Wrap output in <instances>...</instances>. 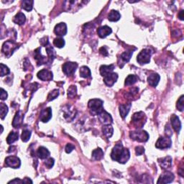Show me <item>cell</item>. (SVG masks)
Wrapping results in <instances>:
<instances>
[{
    "instance_id": "6da1fadb",
    "label": "cell",
    "mask_w": 184,
    "mask_h": 184,
    "mask_svg": "<svg viewBox=\"0 0 184 184\" xmlns=\"http://www.w3.org/2000/svg\"><path fill=\"white\" fill-rule=\"evenodd\" d=\"M130 151L123 147L121 143L117 144L112 149L111 157L113 161H117L120 163H125L130 159Z\"/></svg>"
},
{
    "instance_id": "7a4b0ae2",
    "label": "cell",
    "mask_w": 184,
    "mask_h": 184,
    "mask_svg": "<svg viewBox=\"0 0 184 184\" xmlns=\"http://www.w3.org/2000/svg\"><path fill=\"white\" fill-rule=\"evenodd\" d=\"M88 108L92 111V114H97L103 110V102L100 99H91L88 104Z\"/></svg>"
},
{
    "instance_id": "3957f363",
    "label": "cell",
    "mask_w": 184,
    "mask_h": 184,
    "mask_svg": "<svg viewBox=\"0 0 184 184\" xmlns=\"http://www.w3.org/2000/svg\"><path fill=\"white\" fill-rule=\"evenodd\" d=\"M130 136L133 140L142 142H146V141L148 140V138H149V135H148V133L146 131L144 130L133 131V132H130Z\"/></svg>"
},
{
    "instance_id": "277c9868",
    "label": "cell",
    "mask_w": 184,
    "mask_h": 184,
    "mask_svg": "<svg viewBox=\"0 0 184 184\" xmlns=\"http://www.w3.org/2000/svg\"><path fill=\"white\" fill-rule=\"evenodd\" d=\"M152 56V52L149 49H144L137 55V61L141 65L150 63V57Z\"/></svg>"
},
{
    "instance_id": "5b68a950",
    "label": "cell",
    "mask_w": 184,
    "mask_h": 184,
    "mask_svg": "<svg viewBox=\"0 0 184 184\" xmlns=\"http://www.w3.org/2000/svg\"><path fill=\"white\" fill-rule=\"evenodd\" d=\"M17 48V44L15 42L9 40V41L4 42L3 46H2V52L7 57H9Z\"/></svg>"
},
{
    "instance_id": "8992f818",
    "label": "cell",
    "mask_w": 184,
    "mask_h": 184,
    "mask_svg": "<svg viewBox=\"0 0 184 184\" xmlns=\"http://www.w3.org/2000/svg\"><path fill=\"white\" fill-rule=\"evenodd\" d=\"M78 64L73 62H67L63 65V71L67 76H71L76 72Z\"/></svg>"
},
{
    "instance_id": "52a82bcc",
    "label": "cell",
    "mask_w": 184,
    "mask_h": 184,
    "mask_svg": "<svg viewBox=\"0 0 184 184\" xmlns=\"http://www.w3.org/2000/svg\"><path fill=\"white\" fill-rule=\"evenodd\" d=\"M5 163L9 168H18L21 165V161L17 157L9 156L5 159Z\"/></svg>"
},
{
    "instance_id": "ba28073f",
    "label": "cell",
    "mask_w": 184,
    "mask_h": 184,
    "mask_svg": "<svg viewBox=\"0 0 184 184\" xmlns=\"http://www.w3.org/2000/svg\"><path fill=\"white\" fill-rule=\"evenodd\" d=\"M171 144L172 142L170 138L161 137L157 140L156 144H155V147L158 149H166V148L171 147Z\"/></svg>"
},
{
    "instance_id": "9c48e42d",
    "label": "cell",
    "mask_w": 184,
    "mask_h": 184,
    "mask_svg": "<svg viewBox=\"0 0 184 184\" xmlns=\"http://www.w3.org/2000/svg\"><path fill=\"white\" fill-rule=\"evenodd\" d=\"M144 118H145V114L142 112H139L134 114L132 117V120L136 125L142 127V126L145 123Z\"/></svg>"
},
{
    "instance_id": "30bf717a",
    "label": "cell",
    "mask_w": 184,
    "mask_h": 184,
    "mask_svg": "<svg viewBox=\"0 0 184 184\" xmlns=\"http://www.w3.org/2000/svg\"><path fill=\"white\" fill-rule=\"evenodd\" d=\"M118 78V75L116 73H109L104 76V81L107 87H112Z\"/></svg>"
},
{
    "instance_id": "8fae6325",
    "label": "cell",
    "mask_w": 184,
    "mask_h": 184,
    "mask_svg": "<svg viewBox=\"0 0 184 184\" xmlns=\"http://www.w3.org/2000/svg\"><path fill=\"white\" fill-rule=\"evenodd\" d=\"M97 115L98 117H99V121L101 122L102 123H103L104 125H110L112 122V118L111 115L109 113H107V112H105L104 109L101 112H99Z\"/></svg>"
},
{
    "instance_id": "7c38bea8",
    "label": "cell",
    "mask_w": 184,
    "mask_h": 184,
    "mask_svg": "<svg viewBox=\"0 0 184 184\" xmlns=\"http://www.w3.org/2000/svg\"><path fill=\"white\" fill-rule=\"evenodd\" d=\"M174 179V175L171 172H165L160 176L157 183H171Z\"/></svg>"
},
{
    "instance_id": "4fadbf2b",
    "label": "cell",
    "mask_w": 184,
    "mask_h": 184,
    "mask_svg": "<svg viewBox=\"0 0 184 184\" xmlns=\"http://www.w3.org/2000/svg\"><path fill=\"white\" fill-rule=\"evenodd\" d=\"M37 77L44 81H50L52 79V73L47 69H42L37 73Z\"/></svg>"
},
{
    "instance_id": "5bb4252c",
    "label": "cell",
    "mask_w": 184,
    "mask_h": 184,
    "mask_svg": "<svg viewBox=\"0 0 184 184\" xmlns=\"http://www.w3.org/2000/svg\"><path fill=\"white\" fill-rule=\"evenodd\" d=\"M54 32L56 33V35L60 37L66 35L67 33V26L66 23L61 22L56 25L54 28Z\"/></svg>"
},
{
    "instance_id": "9a60e30c",
    "label": "cell",
    "mask_w": 184,
    "mask_h": 184,
    "mask_svg": "<svg viewBox=\"0 0 184 184\" xmlns=\"http://www.w3.org/2000/svg\"><path fill=\"white\" fill-rule=\"evenodd\" d=\"M52 117V109L51 107L46 108L40 112V121H42V122H47Z\"/></svg>"
},
{
    "instance_id": "2e32d148",
    "label": "cell",
    "mask_w": 184,
    "mask_h": 184,
    "mask_svg": "<svg viewBox=\"0 0 184 184\" xmlns=\"http://www.w3.org/2000/svg\"><path fill=\"white\" fill-rule=\"evenodd\" d=\"M24 119L23 114L20 111L17 112L15 114V117L13 119L12 126L15 128L20 127V126L22 125V122Z\"/></svg>"
},
{
    "instance_id": "e0dca14e",
    "label": "cell",
    "mask_w": 184,
    "mask_h": 184,
    "mask_svg": "<svg viewBox=\"0 0 184 184\" xmlns=\"http://www.w3.org/2000/svg\"><path fill=\"white\" fill-rule=\"evenodd\" d=\"M112 32V30L111 29V27H109L107 25L102 26V27H100L99 29L97 30L98 35L101 38H104L107 36H108V35L111 34Z\"/></svg>"
},
{
    "instance_id": "ac0fdd59",
    "label": "cell",
    "mask_w": 184,
    "mask_h": 184,
    "mask_svg": "<svg viewBox=\"0 0 184 184\" xmlns=\"http://www.w3.org/2000/svg\"><path fill=\"white\" fill-rule=\"evenodd\" d=\"M171 121L172 126H173V128L174 129V130L177 132H180L181 129V123L180 119H179L178 118V117H177L176 114H173V115L171 117Z\"/></svg>"
},
{
    "instance_id": "d6986e66",
    "label": "cell",
    "mask_w": 184,
    "mask_h": 184,
    "mask_svg": "<svg viewBox=\"0 0 184 184\" xmlns=\"http://www.w3.org/2000/svg\"><path fill=\"white\" fill-rule=\"evenodd\" d=\"M158 162L161 166L163 169H168L171 167L172 157L171 156H166L158 160Z\"/></svg>"
},
{
    "instance_id": "ffe728a7",
    "label": "cell",
    "mask_w": 184,
    "mask_h": 184,
    "mask_svg": "<svg viewBox=\"0 0 184 184\" xmlns=\"http://www.w3.org/2000/svg\"><path fill=\"white\" fill-rule=\"evenodd\" d=\"M160 81V76L157 73H152L148 76L147 78V82L150 86L155 87L158 84Z\"/></svg>"
},
{
    "instance_id": "44dd1931",
    "label": "cell",
    "mask_w": 184,
    "mask_h": 184,
    "mask_svg": "<svg viewBox=\"0 0 184 184\" xmlns=\"http://www.w3.org/2000/svg\"><path fill=\"white\" fill-rule=\"evenodd\" d=\"M131 107H132V104L130 103L128 104H121L119 106V112H120V114L122 118H125L126 116L127 115L129 112L130 110Z\"/></svg>"
},
{
    "instance_id": "7402d4cb",
    "label": "cell",
    "mask_w": 184,
    "mask_h": 184,
    "mask_svg": "<svg viewBox=\"0 0 184 184\" xmlns=\"http://www.w3.org/2000/svg\"><path fill=\"white\" fill-rule=\"evenodd\" d=\"M37 155L40 159H46L50 156V152L45 147H40L37 151Z\"/></svg>"
},
{
    "instance_id": "603a6c76",
    "label": "cell",
    "mask_w": 184,
    "mask_h": 184,
    "mask_svg": "<svg viewBox=\"0 0 184 184\" xmlns=\"http://www.w3.org/2000/svg\"><path fill=\"white\" fill-rule=\"evenodd\" d=\"M63 112H64V117H65V118L69 121L72 120V119H73V118L76 117V111L73 110V109H71L70 108V107L67 106V108L64 109Z\"/></svg>"
},
{
    "instance_id": "cb8c5ba5",
    "label": "cell",
    "mask_w": 184,
    "mask_h": 184,
    "mask_svg": "<svg viewBox=\"0 0 184 184\" xmlns=\"http://www.w3.org/2000/svg\"><path fill=\"white\" fill-rule=\"evenodd\" d=\"M114 69V65H109V66H102L100 67V73L102 76H105L109 73H112Z\"/></svg>"
},
{
    "instance_id": "d4e9b609",
    "label": "cell",
    "mask_w": 184,
    "mask_h": 184,
    "mask_svg": "<svg viewBox=\"0 0 184 184\" xmlns=\"http://www.w3.org/2000/svg\"><path fill=\"white\" fill-rule=\"evenodd\" d=\"M25 21H26L25 15L22 12H19L17 14L13 20V22L16 24H17V25H23V24L25 22Z\"/></svg>"
},
{
    "instance_id": "484cf974",
    "label": "cell",
    "mask_w": 184,
    "mask_h": 184,
    "mask_svg": "<svg viewBox=\"0 0 184 184\" xmlns=\"http://www.w3.org/2000/svg\"><path fill=\"white\" fill-rule=\"evenodd\" d=\"M102 132H103V134L105 137L107 138H109L112 137V135H113L114 129L111 125H106L103 127V128H102Z\"/></svg>"
},
{
    "instance_id": "4316f807",
    "label": "cell",
    "mask_w": 184,
    "mask_h": 184,
    "mask_svg": "<svg viewBox=\"0 0 184 184\" xmlns=\"http://www.w3.org/2000/svg\"><path fill=\"white\" fill-rule=\"evenodd\" d=\"M104 157V152L101 148H97L92 152V157L95 161H100Z\"/></svg>"
},
{
    "instance_id": "83f0119b",
    "label": "cell",
    "mask_w": 184,
    "mask_h": 184,
    "mask_svg": "<svg viewBox=\"0 0 184 184\" xmlns=\"http://www.w3.org/2000/svg\"><path fill=\"white\" fill-rule=\"evenodd\" d=\"M120 14H119L118 11L116 10H112L110 12H109L108 16L109 20L111 21V22H117V21H118L119 19H120Z\"/></svg>"
},
{
    "instance_id": "f1b7e54d",
    "label": "cell",
    "mask_w": 184,
    "mask_h": 184,
    "mask_svg": "<svg viewBox=\"0 0 184 184\" xmlns=\"http://www.w3.org/2000/svg\"><path fill=\"white\" fill-rule=\"evenodd\" d=\"M19 137V134L17 132H11L9 134L7 138V144L11 145L13 142H15V141L18 140Z\"/></svg>"
},
{
    "instance_id": "f546056e",
    "label": "cell",
    "mask_w": 184,
    "mask_h": 184,
    "mask_svg": "<svg viewBox=\"0 0 184 184\" xmlns=\"http://www.w3.org/2000/svg\"><path fill=\"white\" fill-rule=\"evenodd\" d=\"M139 78L136 75H129L125 79V86H131L135 84L137 82Z\"/></svg>"
},
{
    "instance_id": "4dcf8cb0",
    "label": "cell",
    "mask_w": 184,
    "mask_h": 184,
    "mask_svg": "<svg viewBox=\"0 0 184 184\" xmlns=\"http://www.w3.org/2000/svg\"><path fill=\"white\" fill-rule=\"evenodd\" d=\"M33 3H34V2L33 1L25 0V1L22 2V4H21V6H22V8L25 9V10L30 12L32 9Z\"/></svg>"
},
{
    "instance_id": "1f68e13d",
    "label": "cell",
    "mask_w": 184,
    "mask_h": 184,
    "mask_svg": "<svg viewBox=\"0 0 184 184\" xmlns=\"http://www.w3.org/2000/svg\"><path fill=\"white\" fill-rule=\"evenodd\" d=\"M133 54V51H127V52H124L120 56V59L121 61H122L123 64H125V63H126V62H128L129 61H130L131 57H132Z\"/></svg>"
},
{
    "instance_id": "d6a6232c",
    "label": "cell",
    "mask_w": 184,
    "mask_h": 184,
    "mask_svg": "<svg viewBox=\"0 0 184 184\" xmlns=\"http://www.w3.org/2000/svg\"><path fill=\"white\" fill-rule=\"evenodd\" d=\"M80 76L82 78L91 77V71L87 66H82L80 69Z\"/></svg>"
},
{
    "instance_id": "836d02e7",
    "label": "cell",
    "mask_w": 184,
    "mask_h": 184,
    "mask_svg": "<svg viewBox=\"0 0 184 184\" xmlns=\"http://www.w3.org/2000/svg\"><path fill=\"white\" fill-rule=\"evenodd\" d=\"M0 113H1L2 119H4L8 113V107L5 104H0Z\"/></svg>"
},
{
    "instance_id": "e575fe53",
    "label": "cell",
    "mask_w": 184,
    "mask_h": 184,
    "mask_svg": "<svg viewBox=\"0 0 184 184\" xmlns=\"http://www.w3.org/2000/svg\"><path fill=\"white\" fill-rule=\"evenodd\" d=\"M53 45L55 46L58 47V48H61L65 45V41L63 38L61 37H57L53 40Z\"/></svg>"
},
{
    "instance_id": "d590c367",
    "label": "cell",
    "mask_w": 184,
    "mask_h": 184,
    "mask_svg": "<svg viewBox=\"0 0 184 184\" xmlns=\"http://www.w3.org/2000/svg\"><path fill=\"white\" fill-rule=\"evenodd\" d=\"M31 137V132L29 130H24L22 131V135H21V138H22V140L23 142H27L28 140H30Z\"/></svg>"
},
{
    "instance_id": "8d00e7d4",
    "label": "cell",
    "mask_w": 184,
    "mask_h": 184,
    "mask_svg": "<svg viewBox=\"0 0 184 184\" xmlns=\"http://www.w3.org/2000/svg\"><path fill=\"white\" fill-rule=\"evenodd\" d=\"M59 95V91L58 89H54L51 92H50V94L47 96V101H52L56 99V98Z\"/></svg>"
},
{
    "instance_id": "74e56055",
    "label": "cell",
    "mask_w": 184,
    "mask_h": 184,
    "mask_svg": "<svg viewBox=\"0 0 184 184\" xmlns=\"http://www.w3.org/2000/svg\"><path fill=\"white\" fill-rule=\"evenodd\" d=\"M184 96L182 95L180 98H179V99L178 100V102H177V109H178L179 111L181 112H183V109H184Z\"/></svg>"
},
{
    "instance_id": "f35d334b",
    "label": "cell",
    "mask_w": 184,
    "mask_h": 184,
    "mask_svg": "<svg viewBox=\"0 0 184 184\" xmlns=\"http://www.w3.org/2000/svg\"><path fill=\"white\" fill-rule=\"evenodd\" d=\"M77 88L76 86H71L68 89V97H74L76 94Z\"/></svg>"
},
{
    "instance_id": "ab89813d",
    "label": "cell",
    "mask_w": 184,
    "mask_h": 184,
    "mask_svg": "<svg viewBox=\"0 0 184 184\" xmlns=\"http://www.w3.org/2000/svg\"><path fill=\"white\" fill-rule=\"evenodd\" d=\"M0 66H1V76H4L9 73V69L7 66L4 65L3 63H1Z\"/></svg>"
},
{
    "instance_id": "60d3db41",
    "label": "cell",
    "mask_w": 184,
    "mask_h": 184,
    "mask_svg": "<svg viewBox=\"0 0 184 184\" xmlns=\"http://www.w3.org/2000/svg\"><path fill=\"white\" fill-rule=\"evenodd\" d=\"M45 165L46 166L47 168H51L54 165V159L52 158V157H50L48 160H47L45 162Z\"/></svg>"
},
{
    "instance_id": "b9f144b4",
    "label": "cell",
    "mask_w": 184,
    "mask_h": 184,
    "mask_svg": "<svg viewBox=\"0 0 184 184\" xmlns=\"http://www.w3.org/2000/svg\"><path fill=\"white\" fill-rule=\"evenodd\" d=\"M135 152L137 155H141L145 152V148L142 146H138L135 148Z\"/></svg>"
},
{
    "instance_id": "7bdbcfd3",
    "label": "cell",
    "mask_w": 184,
    "mask_h": 184,
    "mask_svg": "<svg viewBox=\"0 0 184 184\" xmlns=\"http://www.w3.org/2000/svg\"><path fill=\"white\" fill-rule=\"evenodd\" d=\"M75 148V146L72 144H68L66 147V152L67 153H70L72 152V150Z\"/></svg>"
},
{
    "instance_id": "ee69618b",
    "label": "cell",
    "mask_w": 184,
    "mask_h": 184,
    "mask_svg": "<svg viewBox=\"0 0 184 184\" xmlns=\"http://www.w3.org/2000/svg\"><path fill=\"white\" fill-rule=\"evenodd\" d=\"M1 99L2 100H5L7 99V93L5 90L4 89V88H1Z\"/></svg>"
},
{
    "instance_id": "f6af8a7d",
    "label": "cell",
    "mask_w": 184,
    "mask_h": 184,
    "mask_svg": "<svg viewBox=\"0 0 184 184\" xmlns=\"http://www.w3.org/2000/svg\"><path fill=\"white\" fill-rule=\"evenodd\" d=\"M99 52H100V53H102L104 56H107V55H108V52H107V51L106 47H101V48H100V50H99Z\"/></svg>"
},
{
    "instance_id": "bcb514c9",
    "label": "cell",
    "mask_w": 184,
    "mask_h": 184,
    "mask_svg": "<svg viewBox=\"0 0 184 184\" xmlns=\"http://www.w3.org/2000/svg\"><path fill=\"white\" fill-rule=\"evenodd\" d=\"M8 183H24V181L23 180L21 181L20 178H15V180L9 181Z\"/></svg>"
},
{
    "instance_id": "7dc6e473",
    "label": "cell",
    "mask_w": 184,
    "mask_h": 184,
    "mask_svg": "<svg viewBox=\"0 0 184 184\" xmlns=\"http://www.w3.org/2000/svg\"><path fill=\"white\" fill-rule=\"evenodd\" d=\"M178 17L180 20H183V10H181L178 15Z\"/></svg>"
}]
</instances>
